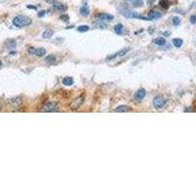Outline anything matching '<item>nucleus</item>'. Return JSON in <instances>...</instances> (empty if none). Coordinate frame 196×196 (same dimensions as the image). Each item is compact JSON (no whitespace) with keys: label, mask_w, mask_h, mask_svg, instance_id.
<instances>
[{"label":"nucleus","mask_w":196,"mask_h":196,"mask_svg":"<svg viewBox=\"0 0 196 196\" xmlns=\"http://www.w3.org/2000/svg\"><path fill=\"white\" fill-rule=\"evenodd\" d=\"M31 24V20L30 18L23 16V15L16 16L13 19V25L17 28H24V27L30 26Z\"/></svg>","instance_id":"1"},{"label":"nucleus","mask_w":196,"mask_h":196,"mask_svg":"<svg viewBox=\"0 0 196 196\" xmlns=\"http://www.w3.org/2000/svg\"><path fill=\"white\" fill-rule=\"evenodd\" d=\"M58 103L55 101H49L41 107L39 110L41 113H52V112H58Z\"/></svg>","instance_id":"2"},{"label":"nucleus","mask_w":196,"mask_h":196,"mask_svg":"<svg viewBox=\"0 0 196 196\" xmlns=\"http://www.w3.org/2000/svg\"><path fill=\"white\" fill-rule=\"evenodd\" d=\"M84 99H85V96L83 94H80V95H78V97L74 98L73 100L70 102V104H69L70 109L78 110V108H80V107L83 106V104Z\"/></svg>","instance_id":"3"},{"label":"nucleus","mask_w":196,"mask_h":196,"mask_svg":"<svg viewBox=\"0 0 196 196\" xmlns=\"http://www.w3.org/2000/svg\"><path fill=\"white\" fill-rule=\"evenodd\" d=\"M166 103H167V99L163 95H157L153 99V106L156 109H162L166 105Z\"/></svg>","instance_id":"4"},{"label":"nucleus","mask_w":196,"mask_h":196,"mask_svg":"<svg viewBox=\"0 0 196 196\" xmlns=\"http://www.w3.org/2000/svg\"><path fill=\"white\" fill-rule=\"evenodd\" d=\"M22 105V97L20 96H16V97H12L9 99V106L13 108L14 110L18 109Z\"/></svg>","instance_id":"5"},{"label":"nucleus","mask_w":196,"mask_h":196,"mask_svg":"<svg viewBox=\"0 0 196 196\" xmlns=\"http://www.w3.org/2000/svg\"><path fill=\"white\" fill-rule=\"evenodd\" d=\"M53 9L56 12H65L67 11L68 6L64 3H59V2H54L53 3Z\"/></svg>","instance_id":"6"},{"label":"nucleus","mask_w":196,"mask_h":196,"mask_svg":"<svg viewBox=\"0 0 196 196\" xmlns=\"http://www.w3.org/2000/svg\"><path fill=\"white\" fill-rule=\"evenodd\" d=\"M145 95H146V90L144 89V88H139V89L134 93L133 98H134L135 101H140L145 97Z\"/></svg>","instance_id":"7"},{"label":"nucleus","mask_w":196,"mask_h":196,"mask_svg":"<svg viewBox=\"0 0 196 196\" xmlns=\"http://www.w3.org/2000/svg\"><path fill=\"white\" fill-rule=\"evenodd\" d=\"M98 18V21H100V22H106V21H108V22H111V21L114 19V17L112 15H110V14H106V13H101V14H98L97 16Z\"/></svg>","instance_id":"8"},{"label":"nucleus","mask_w":196,"mask_h":196,"mask_svg":"<svg viewBox=\"0 0 196 196\" xmlns=\"http://www.w3.org/2000/svg\"><path fill=\"white\" fill-rule=\"evenodd\" d=\"M161 13L157 12V11H150L148 13V19L149 21H153V20H157L159 19V18H161Z\"/></svg>","instance_id":"9"},{"label":"nucleus","mask_w":196,"mask_h":196,"mask_svg":"<svg viewBox=\"0 0 196 196\" xmlns=\"http://www.w3.org/2000/svg\"><path fill=\"white\" fill-rule=\"evenodd\" d=\"M80 15L83 16V17H86V16L89 15V8H88L87 4H83V6L80 7Z\"/></svg>","instance_id":"10"},{"label":"nucleus","mask_w":196,"mask_h":196,"mask_svg":"<svg viewBox=\"0 0 196 196\" xmlns=\"http://www.w3.org/2000/svg\"><path fill=\"white\" fill-rule=\"evenodd\" d=\"M129 111H130V109L127 106H126V105L118 106L117 108L115 109V112L116 113H126V112H129Z\"/></svg>","instance_id":"11"},{"label":"nucleus","mask_w":196,"mask_h":196,"mask_svg":"<svg viewBox=\"0 0 196 196\" xmlns=\"http://www.w3.org/2000/svg\"><path fill=\"white\" fill-rule=\"evenodd\" d=\"M153 43L158 46H164L166 44V39L164 37H157L153 40Z\"/></svg>","instance_id":"12"},{"label":"nucleus","mask_w":196,"mask_h":196,"mask_svg":"<svg viewBox=\"0 0 196 196\" xmlns=\"http://www.w3.org/2000/svg\"><path fill=\"white\" fill-rule=\"evenodd\" d=\"M114 31L117 34H122L123 31H124V26L122 24H118L114 27Z\"/></svg>","instance_id":"13"},{"label":"nucleus","mask_w":196,"mask_h":196,"mask_svg":"<svg viewBox=\"0 0 196 196\" xmlns=\"http://www.w3.org/2000/svg\"><path fill=\"white\" fill-rule=\"evenodd\" d=\"M183 40L181 38H174L173 39V44L174 47H177V48H180L181 45H183Z\"/></svg>","instance_id":"14"},{"label":"nucleus","mask_w":196,"mask_h":196,"mask_svg":"<svg viewBox=\"0 0 196 196\" xmlns=\"http://www.w3.org/2000/svg\"><path fill=\"white\" fill-rule=\"evenodd\" d=\"M46 53V50L44 48H35L34 51V55H37V57H42L44 56Z\"/></svg>","instance_id":"15"},{"label":"nucleus","mask_w":196,"mask_h":196,"mask_svg":"<svg viewBox=\"0 0 196 196\" xmlns=\"http://www.w3.org/2000/svg\"><path fill=\"white\" fill-rule=\"evenodd\" d=\"M62 83L65 84V85H72L74 83V80H73V78H71V77H66V78H63V81Z\"/></svg>","instance_id":"16"},{"label":"nucleus","mask_w":196,"mask_h":196,"mask_svg":"<svg viewBox=\"0 0 196 196\" xmlns=\"http://www.w3.org/2000/svg\"><path fill=\"white\" fill-rule=\"evenodd\" d=\"M52 35H53V31L49 30V28L45 30L43 33H42V37L43 38H50Z\"/></svg>","instance_id":"17"},{"label":"nucleus","mask_w":196,"mask_h":196,"mask_svg":"<svg viewBox=\"0 0 196 196\" xmlns=\"http://www.w3.org/2000/svg\"><path fill=\"white\" fill-rule=\"evenodd\" d=\"M159 4L163 9H168L170 7V1H169V0H161Z\"/></svg>","instance_id":"18"},{"label":"nucleus","mask_w":196,"mask_h":196,"mask_svg":"<svg viewBox=\"0 0 196 196\" xmlns=\"http://www.w3.org/2000/svg\"><path fill=\"white\" fill-rule=\"evenodd\" d=\"M45 61L47 63H49V64H54L56 62V58H55V56L49 55L45 58Z\"/></svg>","instance_id":"19"},{"label":"nucleus","mask_w":196,"mask_h":196,"mask_svg":"<svg viewBox=\"0 0 196 196\" xmlns=\"http://www.w3.org/2000/svg\"><path fill=\"white\" fill-rule=\"evenodd\" d=\"M89 30V27L86 26V25H84V26H80L78 28V31H80V33H84V31H87Z\"/></svg>","instance_id":"20"},{"label":"nucleus","mask_w":196,"mask_h":196,"mask_svg":"<svg viewBox=\"0 0 196 196\" xmlns=\"http://www.w3.org/2000/svg\"><path fill=\"white\" fill-rule=\"evenodd\" d=\"M133 5V7H141L143 5V1H142V0H134Z\"/></svg>","instance_id":"21"},{"label":"nucleus","mask_w":196,"mask_h":196,"mask_svg":"<svg viewBox=\"0 0 196 196\" xmlns=\"http://www.w3.org/2000/svg\"><path fill=\"white\" fill-rule=\"evenodd\" d=\"M172 22H173L174 26H179V25L180 24V19L179 17H174Z\"/></svg>","instance_id":"22"},{"label":"nucleus","mask_w":196,"mask_h":196,"mask_svg":"<svg viewBox=\"0 0 196 196\" xmlns=\"http://www.w3.org/2000/svg\"><path fill=\"white\" fill-rule=\"evenodd\" d=\"M129 50H130V48H124V49H123V50H121L119 53H118V56H124V54H127V52H129Z\"/></svg>","instance_id":"23"},{"label":"nucleus","mask_w":196,"mask_h":196,"mask_svg":"<svg viewBox=\"0 0 196 196\" xmlns=\"http://www.w3.org/2000/svg\"><path fill=\"white\" fill-rule=\"evenodd\" d=\"M60 19H61L62 21H64V22H68V21H69V16L61 15V16H60Z\"/></svg>","instance_id":"24"},{"label":"nucleus","mask_w":196,"mask_h":196,"mask_svg":"<svg viewBox=\"0 0 196 196\" xmlns=\"http://www.w3.org/2000/svg\"><path fill=\"white\" fill-rule=\"evenodd\" d=\"M190 23H191L192 25H195V24H196V16H195V15H192V16L190 17Z\"/></svg>","instance_id":"25"},{"label":"nucleus","mask_w":196,"mask_h":196,"mask_svg":"<svg viewBox=\"0 0 196 196\" xmlns=\"http://www.w3.org/2000/svg\"><path fill=\"white\" fill-rule=\"evenodd\" d=\"M44 15H45V11H44V10H42V11H39V12H38V14H37V16H38L39 18L43 17Z\"/></svg>","instance_id":"26"},{"label":"nucleus","mask_w":196,"mask_h":196,"mask_svg":"<svg viewBox=\"0 0 196 196\" xmlns=\"http://www.w3.org/2000/svg\"><path fill=\"white\" fill-rule=\"evenodd\" d=\"M45 2H47L48 4H53V3L55 2V0H44Z\"/></svg>","instance_id":"27"},{"label":"nucleus","mask_w":196,"mask_h":196,"mask_svg":"<svg viewBox=\"0 0 196 196\" xmlns=\"http://www.w3.org/2000/svg\"><path fill=\"white\" fill-rule=\"evenodd\" d=\"M155 0H147V2L149 3V4H152V3H154Z\"/></svg>","instance_id":"28"},{"label":"nucleus","mask_w":196,"mask_h":196,"mask_svg":"<svg viewBox=\"0 0 196 196\" xmlns=\"http://www.w3.org/2000/svg\"><path fill=\"white\" fill-rule=\"evenodd\" d=\"M28 8H30V9H37V7H34V6H30V5H28Z\"/></svg>","instance_id":"29"},{"label":"nucleus","mask_w":196,"mask_h":196,"mask_svg":"<svg viewBox=\"0 0 196 196\" xmlns=\"http://www.w3.org/2000/svg\"><path fill=\"white\" fill-rule=\"evenodd\" d=\"M1 66H2V62H1V61H0V67H1Z\"/></svg>","instance_id":"30"},{"label":"nucleus","mask_w":196,"mask_h":196,"mask_svg":"<svg viewBox=\"0 0 196 196\" xmlns=\"http://www.w3.org/2000/svg\"><path fill=\"white\" fill-rule=\"evenodd\" d=\"M0 110H1V106H0Z\"/></svg>","instance_id":"31"}]
</instances>
